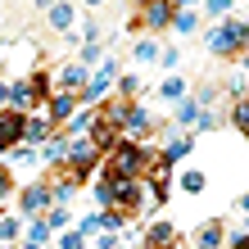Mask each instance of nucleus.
Here are the masks:
<instances>
[{"instance_id": "f257e3e1", "label": "nucleus", "mask_w": 249, "mask_h": 249, "mask_svg": "<svg viewBox=\"0 0 249 249\" xmlns=\"http://www.w3.org/2000/svg\"><path fill=\"white\" fill-rule=\"evenodd\" d=\"M141 168H145V154L131 141H118L109 150V172H113V177H141Z\"/></svg>"}, {"instance_id": "f03ea898", "label": "nucleus", "mask_w": 249, "mask_h": 249, "mask_svg": "<svg viewBox=\"0 0 249 249\" xmlns=\"http://www.w3.org/2000/svg\"><path fill=\"white\" fill-rule=\"evenodd\" d=\"M245 36H249L245 23H222V27H213V32H209V50L213 54H236L245 46Z\"/></svg>"}, {"instance_id": "7ed1b4c3", "label": "nucleus", "mask_w": 249, "mask_h": 249, "mask_svg": "<svg viewBox=\"0 0 249 249\" xmlns=\"http://www.w3.org/2000/svg\"><path fill=\"white\" fill-rule=\"evenodd\" d=\"M27 136V118H23V113H0V150H14V145H18Z\"/></svg>"}, {"instance_id": "20e7f679", "label": "nucleus", "mask_w": 249, "mask_h": 249, "mask_svg": "<svg viewBox=\"0 0 249 249\" xmlns=\"http://www.w3.org/2000/svg\"><path fill=\"white\" fill-rule=\"evenodd\" d=\"M95 141H72L68 145V159H72V177H86V172L95 168Z\"/></svg>"}, {"instance_id": "39448f33", "label": "nucleus", "mask_w": 249, "mask_h": 249, "mask_svg": "<svg viewBox=\"0 0 249 249\" xmlns=\"http://www.w3.org/2000/svg\"><path fill=\"white\" fill-rule=\"evenodd\" d=\"M113 82H118V68H113V64H100V72H95V77H91V86H86V100H105L109 91H113Z\"/></svg>"}, {"instance_id": "423d86ee", "label": "nucleus", "mask_w": 249, "mask_h": 249, "mask_svg": "<svg viewBox=\"0 0 249 249\" xmlns=\"http://www.w3.org/2000/svg\"><path fill=\"white\" fill-rule=\"evenodd\" d=\"M177 18V0H150L145 5V27H168Z\"/></svg>"}, {"instance_id": "0eeeda50", "label": "nucleus", "mask_w": 249, "mask_h": 249, "mask_svg": "<svg viewBox=\"0 0 249 249\" xmlns=\"http://www.w3.org/2000/svg\"><path fill=\"white\" fill-rule=\"evenodd\" d=\"M86 86H91V82H86V68L82 64H72V68L59 72V91L64 95H77V91H86Z\"/></svg>"}, {"instance_id": "6e6552de", "label": "nucleus", "mask_w": 249, "mask_h": 249, "mask_svg": "<svg viewBox=\"0 0 249 249\" xmlns=\"http://www.w3.org/2000/svg\"><path fill=\"white\" fill-rule=\"evenodd\" d=\"M127 131H131V136H145V131H150L154 123H150V109H145V105H131L127 109V123H123Z\"/></svg>"}, {"instance_id": "1a4fd4ad", "label": "nucleus", "mask_w": 249, "mask_h": 249, "mask_svg": "<svg viewBox=\"0 0 249 249\" xmlns=\"http://www.w3.org/2000/svg\"><path fill=\"white\" fill-rule=\"evenodd\" d=\"M50 195H54L50 186H27V190H23V213H41Z\"/></svg>"}, {"instance_id": "9d476101", "label": "nucleus", "mask_w": 249, "mask_h": 249, "mask_svg": "<svg viewBox=\"0 0 249 249\" xmlns=\"http://www.w3.org/2000/svg\"><path fill=\"white\" fill-rule=\"evenodd\" d=\"M172 245V222H154L145 231V249H168Z\"/></svg>"}, {"instance_id": "9b49d317", "label": "nucleus", "mask_w": 249, "mask_h": 249, "mask_svg": "<svg viewBox=\"0 0 249 249\" xmlns=\"http://www.w3.org/2000/svg\"><path fill=\"white\" fill-rule=\"evenodd\" d=\"M95 123H100V113H95V109H82V113H72V118H68V136H82V131H95Z\"/></svg>"}, {"instance_id": "f8f14e48", "label": "nucleus", "mask_w": 249, "mask_h": 249, "mask_svg": "<svg viewBox=\"0 0 249 249\" xmlns=\"http://www.w3.org/2000/svg\"><path fill=\"white\" fill-rule=\"evenodd\" d=\"M41 159H46V163H64V159H68V141L64 136H50L46 145H41Z\"/></svg>"}, {"instance_id": "ddd939ff", "label": "nucleus", "mask_w": 249, "mask_h": 249, "mask_svg": "<svg viewBox=\"0 0 249 249\" xmlns=\"http://www.w3.org/2000/svg\"><path fill=\"white\" fill-rule=\"evenodd\" d=\"M72 113H77V100H72V95L59 91V95L50 100V118H72Z\"/></svg>"}, {"instance_id": "4468645a", "label": "nucleus", "mask_w": 249, "mask_h": 249, "mask_svg": "<svg viewBox=\"0 0 249 249\" xmlns=\"http://www.w3.org/2000/svg\"><path fill=\"white\" fill-rule=\"evenodd\" d=\"M199 249H222V227H217V222L199 227Z\"/></svg>"}, {"instance_id": "2eb2a0df", "label": "nucleus", "mask_w": 249, "mask_h": 249, "mask_svg": "<svg viewBox=\"0 0 249 249\" xmlns=\"http://www.w3.org/2000/svg\"><path fill=\"white\" fill-rule=\"evenodd\" d=\"M27 141H32V145H46L50 141V123L46 118H27Z\"/></svg>"}, {"instance_id": "dca6fc26", "label": "nucleus", "mask_w": 249, "mask_h": 249, "mask_svg": "<svg viewBox=\"0 0 249 249\" xmlns=\"http://www.w3.org/2000/svg\"><path fill=\"white\" fill-rule=\"evenodd\" d=\"M50 27H59V32H68V27H72V9L59 5V0L50 5Z\"/></svg>"}, {"instance_id": "f3484780", "label": "nucleus", "mask_w": 249, "mask_h": 249, "mask_svg": "<svg viewBox=\"0 0 249 249\" xmlns=\"http://www.w3.org/2000/svg\"><path fill=\"white\" fill-rule=\"evenodd\" d=\"M199 118H204V109L195 105V100H186V105L177 109V123H181V127H199Z\"/></svg>"}, {"instance_id": "a211bd4d", "label": "nucleus", "mask_w": 249, "mask_h": 249, "mask_svg": "<svg viewBox=\"0 0 249 249\" xmlns=\"http://www.w3.org/2000/svg\"><path fill=\"white\" fill-rule=\"evenodd\" d=\"M172 27H177L181 36H190V32H195V27H199V14H186V9H181L177 18H172Z\"/></svg>"}, {"instance_id": "6ab92c4d", "label": "nucleus", "mask_w": 249, "mask_h": 249, "mask_svg": "<svg viewBox=\"0 0 249 249\" xmlns=\"http://www.w3.org/2000/svg\"><path fill=\"white\" fill-rule=\"evenodd\" d=\"M181 190H190V195H199V190H204V172H199V168L181 172Z\"/></svg>"}, {"instance_id": "aec40b11", "label": "nucleus", "mask_w": 249, "mask_h": 249, "mask_svg": "<svg viewBox=\"0 0 249 249\" xmlns=\"http://www.w3.org/2000/svg\"><path fill=\"white\" fill-rule=\"evenodd\" d=\"M9 159H14V163H36V159H41V150H32V145H14V150H9Z\"/></svg>"}, {"instance_id": "412c9836", "label": "nucleus", "mask_w": 249, "mask_h": 249, "mask_svg": "<svg viewBox=\"0 0 249 249\" xmlns=\"http://www.w3.org/2000/svg\"><path fill=\"white\" fill-rule=\"evenodd\" d=\"M27 240H32V245H46L50 240V222H32V227H27Z\"/></svg>"}, {"instance_id": "4be33fe9", "label": "nucleus", "mask_w": 249, "mask_h": 249, "mask_svg": "<svg viewBox=\"0 0 249 249\" xmlns=\"http://www.w3.org/2000/svg\"><path fill=\"white\" fill-rule=\"evenodd\" d=\"M181 95H186V82L181 77H168L163 82V100H181Z\"/></svg>"}, {"instance_id": "5701e85b", "label": "nucleus", "mask_w": 249, "mask_h": 249, "mask_svg": "<svg viewBox=\"0 0 249 249\" xmlns=\"http://www.w3.org/2000/svg\"><path fill=\"white\" fill-rule=\"evenodd\" d=\"M18 231H23V227H18V217H5V222H0V245H9Z\"/></svg>"}, {"instance_id": "b1692460", "label": "nucleus", "mask_w": 249, "mask_h": 249, "mask_svg": "<svg viewBox=\"0 0 249 249\" xmlns=\"http://www.w3.org/2000/svg\"><path fill=\"white\" fill-rule=\"evenodd\" d=\"M186 150H190V141H172L163 159H168V163H177V159H186Z\"/></svg>"}, {"instance_id": "393cba45", "label": "nucleus", "mask_w": 249, "mask_h": 249, "mask_svg": "<svg viewBox=\"0 0 249 249\" xmlns=\"http://www.w3.org/2000/svg\"><path fill=\"white\" fill-rule=\"evenodd\" d=\"M95 204H105V209L113 204V181H100V186H95Z\"/></svg>"}, {"instance_id": "a878e982", "label": "nucleus", "mask_w": 249, "mask_h": 249, "mask_svg": "<svg viewBox=\"0 0 249 249\" xmlns=\"http://www.w3.org/2000/svg\"><path fill=\"white\" fill-rule=\"evenodd\" d=\"M154 54H159V46H154V41H141V46H136V59H141V64H150Z\"/></svg>"}, {"instance_id": "bb28decb", "label": "nucleus", "mask_w": 249, "mask_h": 249, "mask_svg": "<svg viewBox=\"0 0 249 249\" xmlns=\"http://www.w3.org/2000/svg\"><path fill=\"white\" fill-rule=\"evenodd\" d=\"M100 217H105V231H113V236H118V231H123V213H100Z\"/></svg>"}, {"instance_id": "cd10ccee", "label": "nucleus", "mask_w": 249, "mask_h": 249, "mask_svg": "<svg viewBox=\"0 0 249 249\" xmlns=\"http://www.w3.org/2000/svg\"><path fill=\"white\" fill-rule=\"evenodd\" d=\"M91 64H100V46H95V41L82 46V68H91Z\"/></svg>"}, {"instance_id": "c85d7f7f", "label": "nucleus", "mask_w": 249, "mask_h": 249, "mask_svg": "<svg viewBox=\"0 0 249 249\" xmlns=\"http://www.w3.org/2000/svg\"><path fill=\"white\" fill-rule=\"evenodd\" d=\"M236 127L249 131V100H240V105H236Z\"/></svg>"}, {"instance_id": "c756f323", "label": "nucleus", "mask_w": 249, "mask_h": 249, "mask_svg": "<svg viewBox=\"0 0 249 249\" xmlns=\"http://www.w3.org/2000/svg\"><path fill=\"white\" fill-rule=\"evenodd\" d=\"M82 240H86V236H82V231H68V236H64V245H59V249H82Z\"/></svg>"}, {"instance_id": "7c9ffc66", "label": "nucleus", "mask_w": 249, "mask_h": 249, "mask_svg": "<svg viewBox=\"0 0 249 249\" xmlns=\"http://www.w3.org/2000/svg\"><path fill=\"white\" fill-rule=\"evenodd\" d=\"M204 5H209V14H227V9H231V0H204Z\"/></svg>"}, {"instance_id": "2f4dec72", "label": "nucleus", "mask_w": 249, "mask_h": 249, "mask_svg": "<svg viewBox=\"0 0 249 249\" xmlns=\"http://www.w3.org/2000/svg\"><path fill=\"white\" fill-rule=\"evenodd\" d=\"M136 91H141V82H136V77L127 72V77H123V95H136Z\"/></svg>"}, {"instance_id": "473e14b6", "label": "nucleus", "mask_w": 249, "mask_h": 249, "mask_svg": "<svg viewBox=\"0 0 249 249\" xmlns=\"http://www.w3.org/2000/svg\"><path fill=\"white\" fill-rule=\"evenodd\" d=\"M46 222H50V231H54V227H64V222H68V213H64V209H54V213L46 217Z\"/></svg>"}, {"instance_id": "72a5a7b5", "label": "nucleus", "mask_w": 249, "mask_h": 249, "mask_svg": "<svg viewBox=\"0 0 249 249\" xmlns=\"http://www.w3.org/2000/svg\"><path fill=\"white\" fill-rule=\"evenodd\" d=\"M9 190H14V181H9V172H5V168H0V199H5V195H9Z\"/></svg>"}, {"instance_id": "f704fd0d", "label": "nucleus", "mask_w": 249, "mask_h": 249, "mask_svg": "<svg viewBox=\"0 0 249 249\" xmlns=\"http://www.w3.org/2000/svg\"><path fill=\"white\" fill-rule=\"evenodd\" d=\"M118 245H123V240H118V236H113V231H109V236H105V240H100V249H118Z\"/></svg>"}, {"instance_id": "c9c22d12", "label": "nucleus", "mask_w": 249, "mask_h": 249, "mask_svg": "<svg viewBox=\"0 0 249 249\" xmlns=\"http://www.w3.org/2000/svg\"><path fill=\"white\" fill-rule=\"evenodd\" d=\"M177 5H181V9H190V5H199V0H177Z\"/></svg>"}, {"instance_id": "e433bc0d", "label": "nucleus", "mask_w": 249, "mask_h": 249, "mask_svg": "<svg viewBox=\"0 0 249 249\" xmlns=\"http://www.w3.org/2000/svg\"><path fill=\"white\" fill-rule=\"evenodd\" d=\"M245 213H249V195H245Z\"/></svg>"}, {"instance_id": "4c0bfd02", "label": "nucleus", "mask_w": 249, "mask_h": 249, "mask_svg": "<svg viewBox=\"0 0 249 249\" xmlns=\"http://www.w3.org/2000/svg\"><path fill=\"white\" fill-rule=\"evenodd\" d=\"M245 72H249V54H245Z\"/></svg>"}, {"instance_id": "58836bf2", "label": "nucleus", "mask_w": 249, "mask_h": 249, "mask_svg": "<svg viewBox=\"0 0 249 249\" xmlns=\"http://www.w3.org/2000/svg\"><path fill=\"white\" fill-rule=\"evenodd\" d=\"M86 5H100V0H86Z\"/></svg>"}, {"instance_id": "ea45409f", "label": "nucleus", "mask_w": 249, "mask_h": 249, "mask_svg": "<svg viewBox=\"0 0 249 249\" xmlns=\"http://www.w3.org/2000/svg\"><path fill=\"white\" fill-rule=\"evenodd\" d=\"M240 249H249V240H245V245H240Z\"/></svg>"}]
</instances>
